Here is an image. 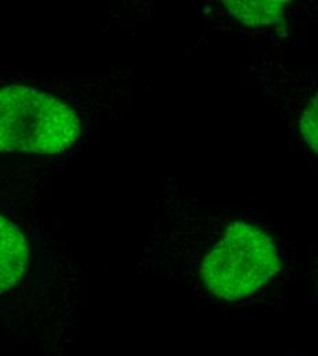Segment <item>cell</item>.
<instances>
[{
  "label": "cell",
  "instance_id": "cell-5",
  "mask_svg": "<svg viewBox=\"0 0 318 356\" xmlns=\"http://www.w3.org/2000/svg\"><path fill=\"white\" fill-rule=\"evenodd\" d=\"M31 250L18 223L0 214V295L15 288L25 277Z\"/></svg>",
  "mask_w": 318,
  "mask_h": 356
},
{
  "label": "cell",
  "instance_id": "cell-3",
  "mask_svg": "<svg viewBox=\"0 0 318 356\" xmlns=\"http://www.w3.org/2000/svg\"><path fill=\"white\" fill-rule=\"evenodd\" d=\"M250 73L257 77L265 95L271 97L276 114L303 154L309 168L316 169L318 154L317 73L288 66L276 59L253 56Z\"/></svg>",
  "mask_w": 318,
  "mask_h": 356
},
{
  "label": "cell",
  "instance_id": "cell-1",
  "mask_svg": "<svg viewBox=\"0 0 318 356\" xmlns=\"http://www.w3.org/2000/svg\"><path fill=\"white\" fill-rule=\"evenodd\" d=\"M158 209L135 267L180 282L206 305L244 309L267 303L298 270L295 247L261 214L202 203L173 178Z\"/></svg>",
  "mask_w": 318,
  "mask_h": 356
},
{
  "label": "cell",
  "instance_id": "cell-4",
  "mask_svg": "<svg viewBox=\"0 0 318 356\" xmlns=\"http://www.w3.org/2000/svg\"><path fill=\"white\" fill-rule=\"evenodd\" d=\"M313 6L301 1H206L199 17L207 29L227 32L255 45L281 47L302 40Z\"/></svg>",
  "mask_w": 318,
  "mask_h": 356
},
{
  "label": "cell",
  "instance_id": "cell-2",
  "mask_svg": "<svg viewBox=\"0 0 318 356\" xmlns=\"http://www.w3.org/2000/svg\"><path fill=\"white\" fill-rule=\"evenodd\" d=\"M86 120L65 95L32 81L0 84V151L61 155L83 138Z\"/></svg>",
  "mask_w": 318,
  "mask_h": 356
}]
</instances>
